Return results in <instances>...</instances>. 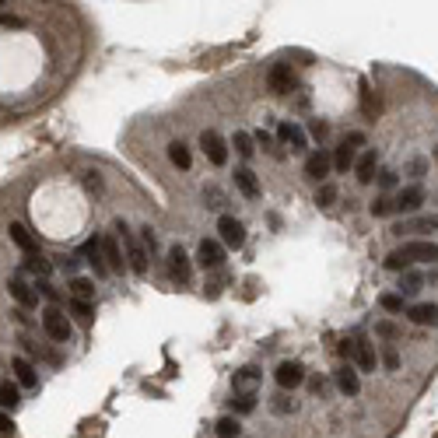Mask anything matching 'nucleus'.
I'll return each mask as SVG.
<instances>
[{
  "instance_id": "nucleus-4",
  "label": "nucleus",
  "mask_w": 438,
  "mask_h": 438,
  "mask_svg": "<svg viewBox=\"0 0 438 438\" xmlns=\"http://www.w3.org/2000/svg\"><path fill=\"white\" fill-rule=\"evenodd\" d=\"M217 232H221V246L225 249H242L246 246V225L232 214H221L217 217Z\"/></svg>"
},
{
  "instance_id": "nucleus-9",
  "label": "nucleus",
  "mask_w": 438,
  "mask_h": 438,
  "mask_svg": "<svg viewBox=\"0 0 438 438\" xmlns=\"http://www.w3.org/2000/svg\"><path fill=\"white\" fill-rule=\"evenodd\" d=\"M196 263H200L203 270H217V267L225 263V246L214 242V239H203L200 249H196Z\"/></svg>"
},
{
  "instance_id": "nucleus-28",
  "label": "nucleus",
  "mask_w": 438,
  "mask_h": 438,
  "mask_svg": "<svg viewBox=\"0 0 438 438\" xmlns=\"http://www.w3.org/2000/svg\"><path fill=\"white\" fill-rule=\"evenodd\" d=\"M71 298L92 305V298H95V284H92L88 277H74V281H71Z\"/></svg>"
},
{
  "instance_id": "nucleus-13",
  "label": "nucleus",
  "mask_w": 438,
  "mask_h": 438,
  "mask_svg": "<svg viewBox=\"0 0 438 438\" xmlns=\"http://www.w3.org/2000/svg\"><path fill=\"white\" fill-rule=\"evenodd\" d=\"M333 382H337V389H340L344 396H358V393H361V379H358V368H354L351 361L333 372Z\"/></svg>"
},
{
  "instance_id": "nucleus-48",
  "label": "nucleus",
  "mask_w": 438,
  "mask_h": 438,
  "mask_svg": "<svg viewBox=\"0 0 438 438\" xmlns=\"http://www.w3.org/2000/svg\"><path fill=\"white\" fill-rule=\"evenodd\" d=\"M382 361H386V368H400V354H396L393 347H386V354H382Z\"/></svg>"
},
{
  "instance_id": "nucleus-7",
  "label": "nucleus",
  "mask_w": 438,
  "mask_h": 438,
  "mask_svg": "<svg viewBox=\"0 0 438 438\" xmlns=\"http://www.w3.org/2000/svg\"><path fill=\"white\" fill-rule=\"evenodd\" d=\"M274 379H277V386L288 393V389H298L302 382H305V365L302 361H281L277 365V372H274Z\"/></svg>"
},
{
  "instance_id": "nucleus-5",
  "label": "nucleus",
  "mask_w": 438,
  "mask_h": 438,
  "mask_svg": "<svg viewBox=\"0 0 438 438\" xmlns=\"http://www.w3.org/2000/svg\"><path fill=\"white\" fill-rule=\"evenodd\" d=\"M267 88L274 95H288L291 88H298V74L291 71V64H274L267 74Z\"/></svg>"
},
{
  "instance_id": "nucleus-26",
  "label": "nucleus",
  "mask_w": 438,
  "mask_h": 438,
  "mask_svg": "<svg viewBox=\"0 0 438 438\" xmlns=\"http://www.w3.org/2000/svg\"><path fill=\"white\" fill-rule=\"evenodd\" d=\"M435 225H438V217H435V214H424V217H417V221L396 225L393 232H396V235H403V232H435Z\"/></svg>"
},
{
  "instance_id": "nucleus-47",
  "label": "nucleus",
  "mask_w": 438,
  "mask_h": 438,
  "mask_svg": "<svg viewBox=\"0 0 438 438\" xmlns=\"http://www.w3.org/2000/svg\"><path fill=\"white\" fill-rule=\"evenodd\" d=\"M375 333H379V337H389V340H393V337H396L400 330H396L393 323H379V326H375Z\"/></svg>"
},
{
  "instance_id": "nucleus-19",
  "label": "nucleus",
  "mask_w": 438,
  "mask_h": 438,
  "mask_svg": "<svg viewBox=\"0 0 438 438\" xmlns=\"http://www.w3.org/2000/svg\"><path fill=\"white\" fill-rule=\"evenodd\" d=\"M8 291H11V298H15L22 309H36V305H39V295H36V291H32V288H29L22 277H11Z\"/></svg>"
},
{
  "instance_id": "nucleus-14",
  "label": "nucleus",
  "mask_w": 438,
  "mask_h": 438,
  "mask_svg": "<svg viewBox=\"0 0 438 438\" xmlns=\"http://www.w3.org/2000/svg\"><path fill=\"white\" fill-rule=\"evenodd\" d=\"M232 179H235V189H239L246 200H256V196H260V179H256V172H253L249 165H239Z\"/></svg>"
},
{
  "instance_id": "nucleus-15",
  "label": "nucleus",
  "mask_w": 438,
  "mask_h": 438,
  "mask_svg": "<svg viewBox=\"0 0 438 438\" xmlns=\"http://www.w3.org/2000/svg\"><path fill=\"white\" fill-rule=\"evenodd\" d=\"M421 203H424V189H421V186H407V189H400V196L393 200L396 214H414V210H421Z\"/></svg>"
},
{
  "instance_id": "nucleus-32",
  "label": "nucleus",
  "mask_w": 438,
  "mask_h": 438,
  "mask_svg": "<svg viewBox=\"0 0 438 438\" xmlns=\"http://www.w3.org/2000/svg\"><path fill=\"white\" fill-rule=\"evenodd\" d=\"M214 431H217V438H239L242 435V424H239V417H221V421H217L214 424Z\"/></svg>"
},
{
  "instance_id": "nucleus-41",
  "label": "nucleus",
  "mask_w": 438,
  "mask_h": 438,
  "mask_svg": "<svg viewBox=\"0 0 438 438\" xmlns=\"http://www.w3.org/2000/svg\"><path fill=\"white\" fill-rule=\"evenodd\" d=\"M309 133H312L316 140H323V137L330 133V123H326V119H312V123H309Z\"/></svg>"
},
{
  "instance_id": "nucleus-36",
  "label": "nucleus",
  "mask_w": 438,
  "mask_h": 438,
  "mask_svg": "<svg viewBox=\"0 0 438 438\" xmlns=\"http://www.w3.org/2000/svg\"><path fill=\"white\" fill-rule=\"evenodd\" d=\"M253 144H260V147H263V151H270L274 158H284V151L277 147V140H274L270 133H263V130H256V133H253Z\"/></svg>"
},
{
  "instance_id": "nucleus-34",
  "label": "nucleus",
  "mask_w": 438,
  "mask_h": 438,
  "mask_svg": "<svg viewBox=\"0 0 438 438\" xmlns=\"http://www.w3.org/2000/svg\"><path fill=\"white\" fill-rule=\"evenodd\" d=\"M368 210H372V217H389V214H396V207H393V196H375L372 203H368Z\"/></svg>"
},
{
  "instance_id": "nucleus-6",
  "label": "nucleus",
  "mask_w": 438,
  "mask_h": 438,
  "mask_svg": "<svg viewBox=\"0 0 438 438\" xmlns=\"http://www.w3.org/2000/svg\"><path fill=\"white\" fill-rule=\"evenodd\" d=\"M168 274H172V281L175 284H189V277H193V267H189V256H186V249L175 242V246H168Z\"/></svg>"
},
{
  "instance_id": "nucleus-8",
  "label": "nucleus",
  "mask_w": 438,
  "mask_h": 438,
  "mask_svg": "<svg viewBox=\"0 0 438 438\" xmlns=\"http://www.w3.org/2000/svg\"><path fill=\"white\" fill-rule=\"evenodd\" d=\"M407 263H431L435 267V256H438V246L435 242H407L396 249Z\"/></svg>"
},
{
  "instance_id": "nucleus-46",
  "label": "nucleus",
  "mask_w": 438,
  "mask_h": 438,
  "mask_svg": "<svg viewBox=\"0 0 438 438\" xmlns=\"http://www.w3.org/2000/svg\"><path fill=\"white\" fill-rule=\"evenodd\" d=\"M140 242H144V246H151V253L158 249V239H154V232H151V228H140Z\"/></svg>"
},
{
  "instance_id": "nucleus-49",
  "label": "nucleus",
  "mask_w": 438,
  "mask_h": 438,
  "mask_svg": "<svg viewBox=\"0 0 438 438\" xmlns=\"http://www.w3.org/2000/svg\"><path fill=\"white\" fill-rule=\"evenodd\" d=\"M85 186H88V189H102V179H98L95 172H88V175H85Z\"/></svg>"
},
{
  "instance_id": "nucleus-33",
  "label": "nucleus",
  "mask_w": 438,
  "mask_h": 438,
  "mask_svg": "<svg viewBox=\"0 0 438 438\" xmlns=\"http://www.w3.org/2000/svg\"><path fill=\"white\" fill-rule=\"evenodd\" d=\"M256 379H260V368H256V365H246L242 372H235L232 386H235V393H246V386H253Z\"/></svg>"
},
{
  "instance_id": "nucleus-11",
  "label": "nucleus",
  "mask_w": 438,
  "mask_h": 438,
  "mask_svg": "<svg viewBox=\"0 0 438 438\" xmlns=\"http://www.w3.org/2000/svg\"><path fill=\"white\" fill-rule=\"evenodd\" d=\"M330 172H333V165H330V147H319V151H312V154L305 158V175H309L312 182H323Z\"/></svg>"
},
{
  "instance_id": "nucleus-40",
  "label": "nucleus",
  "mask_w": 438,
  "mask_h": 438,
  "mask_svg": "<svg viewBox=\"0 0 438 438\" xmlns=\"http://www.w3.org/2000/svg\"><path fill=\"white\" fill-rule=\"evenodd\" d=\"M375 179H379V189H393V186H396V172H393V168H379Z\"/></svg>"
},
{
  "instance_id": "nucleus-22",
  "label": "nucleus",
  "mask_w": 438,
  "mask_h": 438,
  "mask_svg": "<svg viewBox=\"0 0 438 438\" xmlns=\"http://www.w3.org/2000/svg\"><path fill=\"white\" fill-rule=\"evenodd\" d=\"M330 165L344 175V172H351L354 168V147L351 144H340L337 151H330Z\"/></svg>"
},
{
  "instance_id": "nucleus-21",
  "label": "nucleus",
  "mask_w": 438,
  "mask_h": 438,
  "mask_svg": "<svg viewBox=\"0 0 438 438\" xmlns=\"http://www.w3.org/2000/svg\"><path fill=\"white\" fill-rule=\"evenodd\" d=\"M351 347H354V361H358V368H361V372H375V351H372V344H368L365 337H354Z\"/></svg>"
},
{
  "instance_id": "nucleus-45",
  "label": "nucleus",
  "mask_w": 438,
  "mask_h": 438,
  "mask_svg": "<svg viewBox=\"0 0 438 438\" xmlns=\"http://www.w3.org/2000/svg\"><path fill=\"white\" fill-rule=\"evenodd\" d=\"M15 431V421H11V414H4L0 410V435H11Z\"/></svg>"
},
{
  "instance_id": "nucleus-1",
  "label": "nucleus",
  "mask_w": 438,
  "mask_h": 438,
  "mask_svg": "<svg viewBox=\"0 0 438 438\" xmlns=\"http://www.w3.org/2000/svg\"><path fill=\"white\" fill-rule=\"evenodd\" d=\"M116 232H119L123 249H126V270H133V274H147V249L130 235V228H126L123 221H116Z\"/></svg>"
},
{
  "instance_id": "nucleus-27",
  "label": "nucleus",
  "mask_w": 438,
  "mask_h": 438,
  "mask_svg": "<svg viewBox=\"0 0 438 438\" xmlns=\"http://www.w3.org/2000/svg\"><path fill=\"white\" fill-rule=\"evenodd\" d=\"M232 147H235V154H239V158H246V161L256 154L253 133H246V130H235V137H232Z\"/></svg>"
},
{
  "instance_id": "nucleus-25",
  "label": "nucleus",
  "mask_w": 438,
  "mask_h": 438,
  "mask_svg": "<svg viewBox=\"0 0 438 438\" xmlns=\"http://www.w3.org/2000/svg\"><path fill=\"white\" fill-rule=\"evenodd\" d=\"M435 302H421V305H414V309H407V316L417 323V326H435Z\"/></svg>"
},
{
  "instance_id": "nucleus-37",
  "label": "nucleus",
  "mask_w": 438,
  "mask_h": 438,
  "mask_svg": "<svg viewBox=\"0 0 438 438\" xmlns=\"http://www.w3.org/2000/svg\"><path fill=\"white\" fill-rule=\"evenodd\" d=\"M379 305H382V309H386V312H396V316H400V312H403V309H407V302H403V298H400V295H396V291H386V295H382V298H379Z\"/></svg>"
},
{
  "instance_id": "nucleus-29",
  "label": "nucleus",
  "mask_w": 438,
  "mask_h": 438,
  "mask_svg": "<svg viewBox=\"0 0 438 438\" xmlns=\"http://www.w3.org/2000/svg\"><path fill=\"white\" fill-rule=\"evenodd\" d=\"M22 403V389L15 382H0V410H15Z\"/></svg>"
},
{
  "instance_id": "nucleus-38",
  "label": "nucleus",
  "mask_w": 438,
  "mask_h": 438,
  "mask_svg": "<svg viewBox=\"0 0 438 438\" xmlns=\"http://www.w3.org/2000/svg\"><path fill=\"white\" fill-rule=\"evenodd\" d=\"M333 200H337V186H330V182H323V186L316 189V203H319V207H330Z\"/></svg>"
},
{
  "instance_id": "nucleus-3",
  "label": "nucleus",
  "mask_w": 438,
  "mask_h": 438,
  "mask_svg": "<svg viewBox=\"0 0 438 438\" xmlns=\"http://www.w3.org/2000/svg\"><path fill=\"white\" fill-rule=\"evenodd\" d=\"M200 147H203V154H207V161H210L214 168L228 165V140L217 133V130H203V133H200Z\"/></svg>"
},
{
  "instance_id": "nucleus-16",
  "label": "nucleus",
  "mask_w": 438,
  "mask_h": 438,
  "mask_svg": "<svg viewBox=\"0 0 438 438\" xmlns=\"http://www.w3.org/2000/svg\"><path fill=\"white\" fill-rule=\"evenodd\" d=\"M11 242H15V246H18V249H22L25 256H39V253H43L39 239H36V235H32V232H29L25 225H18V221L11 225Z\"/></svg>"
},
{
  "instance_id": "nucleus-39",
  "label": "nucleus",
  "mask_w": 438,
  "mask_h": 438,
  "mask_svg": "<svg viewBox=\"0 0 438 438\" xmlns=\"http://www.w3.org/2000/svg\"><path fill=\"white\" fill-rule=\"evenodd\" d=\"M386 270H393V274H403V270H410V263H407L400 253H389V256H386Z\"/></svg>"
},
{
  "instance_id": "nucleus-18",
  "label": "nucleus",
  "mask_w": 438,
  "mask_h": 438,
  "mask_svg": "<svg viewBox=\"0 0 438 438\" xmlns=\"http://www.w3.org/2000/svg\"><path fill=\"white\" fill-rule=\"evenodd\" d=\"M81 256H85V263H88L92 270H95V277H105V274H109V270H105V263H102V239H98V235L85 242Z\"/></svg>"
},
{
  "instance_id": "nucleus-51",
  "label": "nucleus",
  "mask_w": 438,
  "mask_h": 438,
  "mask_svg": "<svg viewBox=\"0 0 438 438\" xmlns=\"http://www.w3.org/2000/svg\"><path fill=\"white\" fill-rule=\"evenodd\" d=\"M309 386H312V393H323V389H326V382H323L319 375H316V379H309Z\"/></svg>"
},
{
  "instance_id": "nucleus-12",
  "label": "nucleus",
  "mask_w": 438,
  "mask_h": 438,
  "mask_svg": "<svg viewBox=\"0 0 438 438\" xmlns=\"http://www.w3.org/2000/svg\"><path fill=\"white\" fill-rule=\"evenodd\" d=\"M102 263L109 274H123L126 270V260H123V249L112 235H102Z\"/></svg>"
},
{
  "instance_id": "nucleus-23",
  "label": "nucleus",
  "mask_w": 438,
  "mask_h": 438,
  "mask_svg": "<svg viewBox=\"0 0 438 438\" xmlns=\"http://www.w3.org/2000/svg\"><path fill=\"white\" fill-rule=\"evenodd\" d=\"M168 161H172L175 168L189 172V165H193V154H189V147H186L182 140H172V144H168Z\"/></svg>"
},
{
  "instance_id": "nucleus-50",
  "label": "nucleus",
  "mask_w": 438,
  "mask_h": 438,
  "mask_svg": "<svg viewBox=\"0 0 438 438\" xmlns=\"http://www.w3.org/2000/svg\"><path fill=\"white\" fill-rule=\"evenodd\" d=\"M344 144H351V147H354V144H365V133H347Z\"/></svg>"
},
{
  "instance_id": "nucleus-20",
  "label": "nucleus",
  "mask_w": 438,
  "mask_h": 438,
  "mask_svg": "<svg viewBox=\"0 0 438 438\" xmlns=\"http://www.w3.org/2000/svg\"><path fill=\"white\" fill-rule=\"evenodd\" d=\"M11 372H15L18 386H25V389H36V386H39V375H36V365H32L29 358H15V361H11Z\"/></svg>"
},
{
  "instance_id": "nucleus-44",
  "label": "nucleus",
  "mask_w": 438,
  "mask_h": 438,
  "mask_svg": "<svg viewBox=\"0 0 438 438\" xmlns=\"http://www.w3.org/2000/svg\"><path fill=\"white\" fill-rule=\"evenodd\" d=\"M274 410H277V414H288V410H295V400H288V396L281 393V396H277V403H274Z\"/></svg>"
},
{
  "instance_id": "nucleus-17",
  "label": "nucleus",
  "mask_w": 438,
  "mask_h": 438,
  "mask_svg": "<svg viewBox=\"0 0 438 438\" xmlns=\"http://www.w3.org/2000/svg\"><path fill=\"white\" fill-rule=\"evenodd\" d=\"M375 172H379V151L368 147L361 158H354V175H358V182H372Z\"/></svg>"
},
{
  "instance_id": "nucleus-35",
  "label": "nucleus",
  "mask_w": 438,
  "mask_h": 438,
  "mask_svg": "<svg viewBox=\"0 0 438 438\" xmlns=\"http://www.w3.org/2000/svg\"><path fill=\"white\" fill-rule=\"evenodd\" d=\"M25 267H29L32 274H39L43 281H46V277L53 274V263H50V260H46L43 253H39V256H29V260H25Z\"/></svg>"
},
{
  "instance_id": "nucleus-43",
  "label": "nucleus",
  "mask_w": 438,
  "mask_h": 438,
  "mask_svg": "<svg viewBox=\"0 0 438 438\" xmlns=\"http://www.w3.org/2000/svg\"><path fill=\"white\" fill-rule=\"evenodd\" d=\"M39 291H43V295H46V298H50V302H53V305H57V302H60V291H57V288H53V284H50V281H39Z\"/></svg>"
},
{
  "instance_id": "nucleus-24",
  "label": "nucleus",
  "mask_w": 438,
  "mask_h": 438,
  "mask_svg": "<svg viewBox=\"0 0 438 438\" xmlns=\"http://www.w3.org/2000/svg\"><path fill=\"white\" fill-rule=\"evenodd\" d=\"M421 288H424V274L403 270V274H400V291H396V295H400V298H403V295H417Z\"/></svg>"
},
{
  "instance_id": "nucleus-10",
  "label": "nucleus",
  "mask_w": 438,
  "mask_h": 438,
  "mask_svg": "<svg viewBox=\"0 0 438 438\" xmlns=\"http://www.w3.org/2000/svg\"><path fill=\"white\" fill-rule=\"evenodd\" d=\"M284 144H291V151H305L309 147V137H305V130L298 126V123H277V147H284Z\"/></svg>"
},
{
  "instance_id": "nucleus-2",
  "label": "nucleus",
  "mask_w": 438,
  "mask_h": 438,
  "mask_svg": "<svg viewBox=\"0 0 438 438\" xmlns=\"http://www.w3.org/2000/svg\"><path fill=\"white\" fill-rule=\"evenodd\" d=\"M43 330H46V337H50V340H57V344H71V337H74L71 319H67L57 305L43 309Z\"/></svg>"
},
{
  "instance_id": "nucleus-30",
  "label": "nucleus",
  "mask_w": 438,
  "mask_h": 438,
  "mask_svg": "<svg viewBox=\"0 0 438 438\" xmlns=\"http://www.w3.org/2000/svg\"><path fill=\"white\" fill-rule=\"evenodd\" d=\"M67 312H71L81 326H92V323H95V309H92L88 302H74V298H71V302H67Z\"/></svg>"
},
{
  "instance_id": "nucleus-31",
  "label": "nucleus",
  "mask_w": 438,
  "mask_h": 438,
  "mask_svg": "<svg viewBox=\"0 0 438 438\" xmlns=\"http://www.w3.org/2000/svg\"><path fill=\"white\" fill-rule=\"evenodd\" d=\"M256 400H260V396H256L253 389L235 393V396H232V410H235V414H253V410H256Z\"/></svg>"
},
{
  "instance_id": "nucleus-42",
  "label": "nucleus",
  "mask_w": 438,
  "mask_h": 438,
  "mask_svg": "<svg viewBox=\"0 0 438 438\" xmlns=\"http://www.w3.org/2000/svg\"><path fill=\"white\" fill-rule=\"evenodd\" d=\"M78 263H81V256H64L57 267H60L64 274H78Z\"/></svg>"
}]
</instances>
